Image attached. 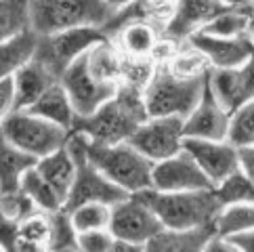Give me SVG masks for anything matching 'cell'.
<instances>
[{
  "instance_id": "2",
  "label": "cell",
  "mask_w": 254,
  "mask_h": 252,
  "mask_svg": "<svg viewBox=\"0 0 254 252\" xmlns=\"http://www.w3.org/2000/svg\"><path fill=\"white\" fill-rule=\"evenodd\" d=\"M147 202L164 229L189 231L214 227L223 204L214 189H197V191H158L145 189L139 193Z\"/></svg>"
},
{
  "instance_id": "35",
  "label": "cell",
  "mask_w": 254,
  "mask_h": 252,
  "mask_svg": "<svg viewBox=\"0 0 254 252\" xmlns=\"http://www.w3.org/2000/svg\"><path fill=\"white\" fill-rule=\"evenodd\" d=\"M114 242H116V236L110 229L84 231L78 236V250L80 252H110Z\"/></svg>"
},
{
  "instance_id": "30",
  "label": "cell",
  "mask_w": 254,
  "mask_h": 252,
  "mask_svg": "<svg viewBox=\"0 0 254 252\" xmlns=\"http://www.w3.org/2000/svg\"><path fill=\"white\" fill-rule=\"evenodd\" d=\"M74 219V225L78 233L84 231H99V229H110L112 225V206L101 202H88L78 206L74 210H67Z\"/></svg>"
},
{
  "instance_id": "37",
  "label": "cell",
  "mask_w": 254,
  "mask_h": 252,
  "mask_svg": "<svg viewBox=\"0 0 254 252\" xmlns=\"http://www.w3.org/2000/svg\"><path fill=\"white\" fill-rule=\"evenodd\" d=\"M204 252H244L242 246L235 242V238L231 236H221V233H212L208 238L206 246H204Z\"/></svg>"
},
{
  "instance_id": "16",
  "label": "cell",
  "mask_w": 254,
  "mask_h": 252,
  "mask_svg": "<svg viewBox=\"0 0 254 252\" xmlns=\"http://www.w3.org/2000/svg\"><path fill=\"white\" fill-rule=\"evenodd\" d=\"M208 86L231 114L244 103L254 101V57L240 67L212 69L208 74Z\"/></svg>"
},
{
  "instance_id": "13",
  "label": "cell",
  "mask_w": 254,
  "mask_h": 252,
  "mask_svg": "<svg viewBox=\"0 0 254 252\" xmlns=\"http://www.w3.org/2000/svg\"><path fill=\"white\" fill-rule=\"evenodd\" d=\"M185 149L193 156L197 166L216 187L240 170V147L229 139L208 141V139H185Z\"/></svg>"
},
{
  "instance_id": "8",
  "label": "cell",
  "mask_w": 254,
  "mask_h": 252,
  "mask_svg": "<svg viewBox=\"0 0 254 252\" xmlns=\"http://www.w3.org/2000/svg\"><path fill=\"white\" fill-rule=\"evenodd\" d=\"M105 38H107L105 32L97 28H80V30H67V32L40 36V47H38L36 61L42 63L61 82L63 74L80 57L86 55L95 44H99Z\"/></svg>"
},
{
  "instance_id": "25",
  "label": "cell",
  "mask_w": 254,
  "mask_h": 252,
  "mask_svg": "<svg viewBox=\"0 0 254 252\" xmlns=\"http://www.w3.org/2000/svg\"><path fill=\"white\" fill-rule=\"evenodd\" d=\"M21 189L25 191V195H28L30 200L36 204V208H38L40 212L53 214V212L63 210V206H65L63 197L57 193V189L38 173V168L36 166L23 177Z\"/></svg>"
},
{
  "instance_id": "40",
  "label": "cell",
  "mask_w": 254,
  "mask_h": 252,
  "mask_svg": "<svg viewBox=\"0 0 254 252\" xmlns=\"http://www.w3.org/2000/svg\"><path fill=\"white\" fill-rule=\"evenodd\" d=\"M110 252H145V246L132 244V242H124V240H116Z\"/></svg>"
},
{
  "instance_id": "32",
  "label": "cell",
  "mask_w": 254,
  "mask_h": 252,
  "mask_svg": "<svg viewBox=\"0 0 254 252\" xmlns=\"http://www.w3.org/2000/svg\"><path fill=\"white\" fill-rule=\"evenodd\" d=\"M78 236L74 219L65 208L51 214V252L78 248Z\"/></svg>"
},
{
  "instance_id": "12",
  "label": "cell",
  "mask_w": 254,
  "mask_h": 252,
  "mask_svg": "<svg viewBox=\"0 0 254 252\" xmlns=\"http://www.w3.org/2000/svg\"><path fill=\"white\" fill-rule=\"evenodd\" d=\"M153 189L158 191H197V189H214V185L197 166L193 156L183 149L177 156L162 160L153 166Z\"/></svg>"
},
{
  "instance_id": "4",
  "label": "cell",
  "mask_w": 254,
  "mask_h": 252,
  "mask_svg": "<svg viewBox=\"0 0 254 252\" xmlns=\"http://www.w3.org/2000/svg\"><path fill=\"white\" fill-rule=\"evenodd\" d=\"M114 13L105 0H34L32 28L40 36L80 28L103 30Z\"/></svg>"
},
{
  "instance_id": "14",
  "label": "cell",
  "mask_w": 254,
  "mask_h": 252,
  "mask_svg": "<svg viewBox=\"0 0 254 252\" xmlns=\"http://www.w3.org/2000/svg\"><path fill=\"white\" fill-rule=\"evenodd\" d=\"M223 11L219 0H175L164 36L175 42H187L199 34Z\"/></svg>"
},
{
  "instance_id": "27",
  "label": "cell",
  "mask_w": 254,
  "mask_h": 252,
  "mask_svg": "<svg viewBox=\"0 0 254 252\" xmlns=\"http://www.w3.org/2000/svg\"><path fill=\"white\" fill-rule=\"evenodd\" d=\"M166 67H170L175 74L185 78H206L212 71L210 61L206 59V55L195 44H191V40L181 42L177 55L166 63Z\"/></svg>"
},
{
  "instance_id": "18",
  "label": "cell",
  "mask_w": 254,
  "mask_h": 252,
  "mask_svg": "<svg viewBox=\"0 0 254 252\" xmlns=\"http://www.w3.org/2000/svg\"><path fill=\"white\" fill-rule=\"evenodd\" d=\"M162 38H164V28L162 25L151 21H132L118 30L110 40L126 57L151 59L153 51H156Z\"/></svg>"
},
{
  "instance_id": "5",
  "label": "cell",
  "mask_w": 254,
  "mask_h": 252,
  "mask_svg": "<svg viewBox=\"0 0 254 252\" xmlns=\"http://www.w3.org/2000/svg\"><path fill=\"white\" fill-rule=\"evenodd\" d=\"M208 84L206 78H185L175 74L166 65H158L156 74L145 86L143 99L147 107L149 118H162V116H177V118H189L195 110L199 99L204 97Z\"/></svg>"
},
{
  "instance_id": "24",
  "label": "cell",
  "mask_w": 254,
  "mask_h": 252,
  "mask_svg": "<svg viewBox=\"0 0 254 252\" xmlns=\"http://www.w3.org/2000/svg\"><path fill=\"white\" fill-rule=\"evenodd\" d=\"M214 233V227L175 231L162 229L153 240L145 244V252H204L208 238Z\"/></svg>"
},
{
  "instance_id": "36",
  "label": "cell",
  "mask_w": 254,
  "mask_h": 252,
  "mask_svg": "<svg viewBox=\"0 0 254 252\" xmlns=\"http://www.w3.org/2000/svg\"><path fill=\"white\" fill-rule=\"evenodd\" d=\"M17 112V88L13 76H0V118Z\"/></svg>"
},
{
  "instance_id": "7",
  "label": "cell",
  "mask_w": 254,
  "mask_h": 252,
  "mask_svg": "<svg viewBox=\"0 0 254 252\" xmlns=\"http://www.w3.org/2000/svg\"><path fill=\"white\" fill-rule=\"evenodd\" d=\"M67 147L71 149V154L76 158V179L71 185V191L65 200V210H74L78 206L88 204V202H101L114 206L116 202L128 197L130 193H126L124 189H120L116 183H112L101 170H99L93 162H90L86 154V137L80 132H71V137L67 141Z\"/></svg>"
},
{
  "instance_id": "29",
  "label": "cell",
  "mask_w": 254,
  "mask_h": 252,
  "mask_svg": "<svg viewBox=\"0 0 254 252\" xmlns=\"http://www.w3.org/2000/svg\"><path fill=\"white\" fill-rule=\"evenodd\" d=\"M199 34L219 36V38H235V36L250 34V13L227 11V8H223Z\"/></svg>"
},
{
  "instance_id": "9",
  "label": "cell",
  "mask_w": 254,
  "mask_h": 252,
  "mask_svg": "<svg viewBox=\"0 0 254 252\" xmlns=\"http://www.w3.org/2000/svg\"><path fill=\"white\" fill-rule=\"evenodd\" d=\"M162 229H164V225L158 219V214L139 193H132L112 206L110 231L116 236V240L145 246Z\"/></svg>"
},
{
  "instance_id": "45",
  "label": "cell",
  "mask_w": 254,
  "mask_h": 252,
  "mask_svg": "<svg viewBox=\"0 0 254 252\" xmlns=\"http://www.w3.org/2000/svg\"><path fill=\"white\" fill-rule=\"evenodd\" d=\"M162 2H168V0H162Z\"/></svg>"
},
{
  "instance_id": "23",
  "label": "cell",
  "mask_w": 254,
  "mask_h": 252,
  "mask_svg": "<svg viewBox=\"0 0 254 252\" xmlns=\"http://www.w3.org/2000/svg\"><path fill=\"white\" fill-rule=\"evenodd\" d=\"M38 164V160L28 151L11 145L8 141L0 139V193L17 191L21 189L23 177Z\"/></svg>"
},
{
  "instance_id": "3",
  "label": "cell",
  "mask_w": 254,
  "mask_h": 252,
  "mask_svg": "<svg viewBox=\"0 0 254 252\" xmlns=\"http://www.w3.org/2000/svg\"><path fill=\"white\" fill-rule=\"evenodd\" d=\"M86 154L101 173L126 193H141L153 187V162L130 141L105 145L86 139Z\"/></svg>"
},
{
  "instance_id": "6",
  "label": "cell",
  "mask_w": 254,
  "mask_h": 252,
  "mask_svg": "<svg viewBox=\"0 0 254 252\" xmlns=\"http://www.w3.org/2000/svg\"><path fill=\"white\" fill-rule=\"evenodd\" d=\"M69 137L71 130L61 128L30 110H21L8 114L6 118H0V139L28 151L36 160L65 147Z\"/></svg>"
},
{
  "instance_id": "34",
  "label": "cell",
  "mask_w": 254,
  "mask_h": 252,
  "mask_svg": "<svg viewBox=\"0 0 254 252\" xmlns=\"http://www.w3.org/2000/svg\"><path fill=\"white\" fill-rule=\"evenodd\" d=\"M0 212H2V219L21 223L40 210L36 208V204L25 195L23 189H17V191L0 193Z\"/></svg>"
},
{
  "instance_id": "21",
  "label": "cell",
  "mask_w": 254,
  "mask_h": 252,
  "mask_svg": "<svg viewBox=\"0 0 254 252\" xmlns=\"http://www.w3.org/2000/svg\"><path fill=\"white\" fill-rule=\"evenodd\" d=\"M30 112H34L36 116H40V118L49 120L53 124L61 126V128L71 130V132H74V126H76V120H78L76 107H74V103H71L65 86H63L61 82L51 86L49 91L30 107Z\"/></svg>"
},
{
  "instance_id": "28",
  "label": "cell",
  "mask_w": 254,
  "mask_h": 252,
  "mask_svg": "<svg viewBox=\"0 0 254 252\" xmlns=\"http://www.w3.org/2000/svg\"><path fill=\"white\" fill-rule=\"evenodd\" d=\"M34 0H0V38L32 30Z\"/></svg>"
},
{
  "instance_id": "33",
  "label": "cell",
  "mask_w": 254,
  "mask_h": 252,
  "mask_svg": "<svg viewBox=\"0 0 254 252\" xmlns=\"http://www.w3.org/2000/svg\"><path fill=\"white\" fill-rule=\"evenodd\" d=\"M229 141L240 149L254 145V101L244 103L231 114Z\"/></svg>"
},
{
  "instance_id": "39",
  "label": "cell",
  "mask_w": 254,
  "mask_h": 252,
  "mask_svg": "<svg viewBox=\"0 0 254 252\" xmlns=\"http://www.w3.org/2000/svg\"><path fill=\"white\" fill-rule=\"evenodd\" d=\"M219 4L227 8V11H244V13L254 11V0H219Z\"/></svg>"
},
{
  "instance_id": "10",
  "label": "cell",
  "mask_w": 254,
  "mask_h": 252,
  "mask_svg": "<svg viewBox=\"0 0 254 252\" xmlns=\"http://www.w3.org/2000/svg\"><path fill=\"white\" fill-rule=\"evenodd\" d=\"M185 118L162 116L147 118L139 130L130 137V143L143 156H147L153 164L168 160L185 149Z\"/></svg>"
},
{
  "instance_id": "42",
  "label": "cell",
  "mask_w": 254,
  "mask_h": 252,
  "mask_svg": "<svg viewBox=\"0 0 254 252\" xmlns=\"http://www.w3.org/2000/svg\"><path fill=\"white\" fill-rule=\"evenodd\" d=\"M105 2L110 4V6H114L116 11H118V8H122V6H126V4H130V2H134V0H105Z\"/></svg>"
},
{
  "instance_id": "26",
  "label": "cell",
  "mask_w": 254,
  "mask_h": 252,
  "mask_svg": "<svg viewBox=\"0 0 254 252\" xmlns=\"http://www.w3.org/2000/svg\"><path fill=\"white\" fill-rule=\"evenodd\" d=\"M214 231L221 236H242L254 231V204L238 202L223 206L214 221Z\"/></svg>"
},
{
  "instance_id": "31",
  "label": "cell",
  "mask_w": 254,
  "mask_h": 252,
  "mask_svg": "<svg viewBox=\"0 0 254 252\" xmlns=\"http://www.w3.org/2000/svg\"><path fill=\"white\" fill-rule=\"evenodd\" d=\"M216 195L223 206L238 204V202H252L254 204V179L242 173V168L235 175H231L227 181L214 187Z\"/></svg>"
},
{
  "instance_id": "44",
  "label": "cell",
  "mask_w": 254,
  "mask_h": 252,
  "mask_svg": "<svg viewBox=\"0 0 254 252\" xmlns=\"http://www.w3.org/2000/svg\"><path fill=\"white\" fill-rule=\"evenodd\" d=\"M55 252H80L78 248H65V250H55Z\"/></svg>"
},
{
  "instance_id": "43",
  "label": "cell",
  "mask_w": 254,
  "mask_h": 252,
  "mask_svg": "<svg viewBox=\"0 0 254 252\" xmlns=\"http://www.w3.org/2000/svg\"><path fill=\"white\" fill-rule=\"evenodd\" d=\"M250 34L254 36V11L250 13Z\"/></svg>"
},
{
  "instance_id": "1",
  "label": "cell",
  "mask_w": 254,
  "mask_h": 252,
  "mask_svg": "<svg viewBox=\"0 0 254 252\" xmlns=\"http://www.w3.org/2000/svg\"><path fill=\"white\" fill-rule=\"evenodd\" d=\"M147 118L149 114L145 107L143 91L137 86L122 84L118 93L95 114L78 118L74 132L84 134L93 143L116 145V143L130 141V137Z\"/></svg>"
},
{
  "instance_id": "19",
  "label": "cell",
  "mask_w": 254,
  "mask_h": 252,
  "mask_svg": "<svg viewBox=\"0 0 254 252\" xmlns=\"http://www.w3.org/2000/svg\"><path fill=\"white\" fill-rule=\"evenodd\" d=\"M40 34L32 30L19 32L8 38H0V76H13L38 55Z\"/></svg>"
},
{
  "instance_id": "41",
  "label": "cell",
  "mask_w": 254,
  "mask_h": 252,
  "mask_svg": "<svg viewBox=\"0 0 254 252\" xmlns=\"http://www.w3.org/2000/svg\"><path fill=\"white\" fill-rule=\"evenodd\" d=\"M231 238H235V242L242 246L244 252H254V231L242 233V236H231Z\"/></svg>"
},
{
  "instance_id": "22",
  "label": "cell",
  "mask_w": 254,
  "mask_h": 252,
  "mask_svg": "<svg viewBox=\"0 0 254 252\" xmlns=\"http://www.w3.org/2000/svg\"><path fill=\"white\" fill-rule=\"evenodd\" d=\"M36 168H38V173L57 189V193L63 197V202H65L69 191H71V185H74L76 170H78L76 158L71 154V149L65 145L59 151H53V154L40 158Z\"/></svg>"
},
{
  "instance_id": "15",
  "label": "cell",
  "mask_w": 254,
  "mask_h": 252,
  "mask_svg": "<svg viewBox=\"0 0 254 252\" xmlns=\"http://www.w3.org/2000/svg\"><path fill=\"white\" fill-rule=\"evenodd\" d=\"M229 128H231V112L221 105L219 99L212 95L210 86L206 84L204 97L199 99L195 110L185 120V137L225 141L229 139Z\"/></svg>"
},
{
  "instance_id": "17",
  "label": "cell",
  "mask_w": 254,
  "mask_h": 252,
  "mask_svg": "<svg viewBox=\"0 0 254 252\" xmlns=\"http://www.w3.org/2000/svg\"><path fill=\"white\" fill-rule=\"evenodd\" d=\"M191 44L199 49L210 61L212 69H231L248 63L254 57V36L244 34L235 38H219V36L195 34Z\"/></svg>"
},
{
  "instance_id": "11",
  "label": "cell",
  "mask_w": 254,
  "mask_h": 252,
  "mask_svg": "<svg viewBox=\"0 0 254 252\" xmlns=\"http://www.w3.org/2000/svg\"><path fill=\"white\" fill-rule=\"evenodd\" d=\"M61 84L65 86L71 103L76 107L78 118H86V116L95 114L99 107L107 103L118 93L116 86L105 84L97 76L90 74V69L84 61V55L63 74Z\"/></svg>"
},
{
  "instance_id": "20",
  "label": "cell",
  "mask_w": 254,
  "mask_h": 252,
  "mask_svg": "<svg viewBox=\"0 0 254 252\" xmlns=\"http://www.w3.org/2000/svg\"><path fill=\"white\" fill-rule=\"evenodd\" d=\"M13 80H15V88H17V112L30 110L51 86H55L59 82V80L36 59L30 65L21 67L17 74H13Z\"/></svg>"
},
{
  "instance_id": "38",
  "label": "cell",
  "mask_w": 254,
  "mask_h": 252,
  "mask_svg": "<svg viewBox=\"0 0 254 252\" xmlns=\"http://www.w3.org/2000/svg\"><path fill=\"white\" fill-rule=\"evenodd\" d=\"M240 168L244 175L254 179V145L240 149Z\"/></svg>"
}]
</instances>
